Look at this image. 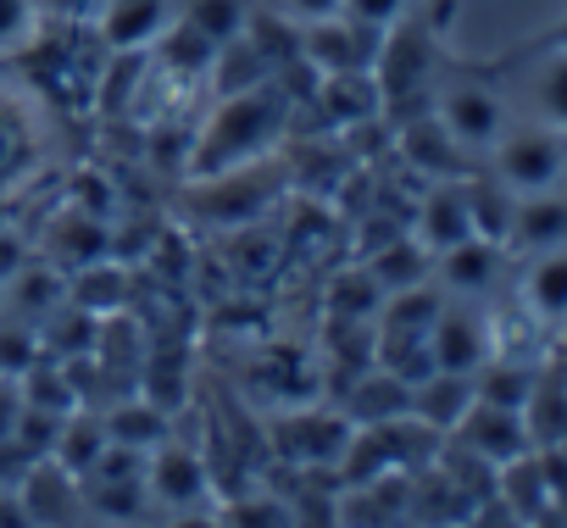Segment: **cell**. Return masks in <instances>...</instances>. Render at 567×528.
<instances>
[{"mask_svg": "<svg viewBox=\"0 0 567 528\" xmlns=\"http://www.w3.org/2000/svg\"><path fill=\"white\" fill-rule=\"evenodd\" d=\"M429 245L412 234V239H395V245H384L368 268H373V279L384 284V296H395V290H412V284H429Z\"/></svg>", "mask_w": 567, "mask_h": 528, "instance_id": "obj_23", "label": "cell"}, {"mask_svg": "<svg viewBox=\"0 0 567 528\" xmlns=\"http://www.w3.org/2000/svg\"><path fill=\"white\" fill-rule=\"evenodd\" d=\"M145 495L173 506V511H189L212 495V473H206V456L189 451V445H173L162 439L151 456H145Z\"/></svg>", "mask_w": 567, "mask_h": 528, "instance_id": "obj_6", "label": "cell"}, {"mask_svg": "<svg viewBox=\"0 0 567 528\" xmlns=\"http://www.w3.org/2000/svg\"><path fill=\"white\" fill-rule=\"evenodd\" d=\"M0 528H34V522H29L23 495H18V489H7V484H0Z\"/></svg>", "mask_w": 567, "mask_h": 528, "instance_id": "obj_36", "label": "cell"}, {"mask_svg": "<svg viewBox=\"0 0 567 528\" xmlns=\"http://www.w3.org/2000/svg\"><path fill=\"white\" fill-rule=\"evenodd\" d=\"M401 151H406V162H412L417 173H429V178H456L462 162H467V151L451 139V128H445L440 117L412 123V128L401 134Z\"/></svg>", "mask_w": 567, "mask_h": 528, "instance_id": "obj_17", "label": "cell"}, {"mask_svg": "<svg viewBox=\"0 0 567 528\" xmlns=\"http://www.w3.org/2000/svg\"><path fill=\"white\" fill-rule=\"evenodd\" d=\"M156 56H162L167 73H178V79H200V73H212L217 45H212L200 29H189L184 18H173V23L162 29V40H156Z\"/></svg>", "mask_w": 567, "mask_h": 528, "instance_id": "obj_22", "label": "cell"}, {"mask_svg": "<svg viewBox=\"0 0 567 528\" xmlns=\"http://www.w3.org/2000/svg\"><path fill=\"white\" fill-rule=\"evenodd\" d=\"M18 495H23L34 528H79L84 511H90V506H84V478H73V473L56 467L51 456H40V462L23 473Z\"/></svg>", "mask_w": 567, "mask_h": 528, "instance_id": "obj_7", "label": "cell"}, {"mask_svg": "<svg viewBox=\"0 0 567 528\" xmlns=\"http://www.w3.org/2000/svg\"><path fill=\"white\" fill-rule=\"evenodd\" d=\"M318 106L329 123L340 128H362L384 112V90L373 73H323V90H318Z\"/></svg>", "mask_w": 567, "mask_h": 528, "instance_id": "obj_15", "label": "cell"}, {"mask_svg": "<svg viewBox=\"0 0 567 528\" xmlns=\"http://www.w3.org/2000/svg\"><path fill=\"white\" fill-rule=\"evenodd\" d=\"M351 417L346 412H301L278 428L284 439V456L290 462H307V467H323V462H340L346 445H351Z\"/></svg>", "mask_w": 567, "mask_h": 528, "instance_id": "obj_10", "label": "cell"}, {"mask_svg": "<svg viewBox=\"0 0 567 528\" xmlns=\"http://www.w3.org/2000/svg\"><path fill=\"white\" fill-rule=\"evenodd\" d=\"M167 23H173L167 0H106L95 12V34L106 40V51H145L162 40Z\"/></svg>", "mask_w": 567, "mask_h": 528, "instance_id": "obj_8", "label": "cell"}, {"mask_svg": "<svg viewBox=\"0 0 567 528\" xmlns=\"http://www.w3.org/2000/svg\"><path fill=\"white\" fill-rule=\"evenodd\" d=\"M523 301L545 323H561L567 318V245L561 250H539V261H534L528 279H523Z\"/></svg>", "mask_w": 567, "mask_h": 528, "instance_id": "obj_20", "label": "cell"}, {"mask_svg": "<svg viewBox=\"0 0 567 528\" xmlns=\"http://www.w3.org/2000/svg\"><path fill=\"white\" fill-rule=\"evenodd\" d=\"M545 45H550V51H567V12H561V18L550 23V34H545Z\"/></svg>", "mask_w": 567, "mask_h": 528, "instance_id": "obj_40", "label": "cell"}, {"mask_svg": "<svg viewBox=\"0 0 567 528\" xmlns=\"http://www.w3.org/2000/svg\"><path fill=\"white\" fill-rule=\"evenodd\" d=\"M434 261H440V284H445V290H456V296H478V290H489L495 273H501V245L484 239V234H473V239L440 250Z\"/></svg>", "mask_w": 567, "mask_h": 528, "instance_id": "obj_16", "label": "cell"}, {"mask_svg": "<svg viewBox=\"0 0 567 528\" xmlns=\"http://www.w3.org/2000/svg\"><path fill=\"white\" fill-rule=\"evenodd\" d=\"M167 528H223V517H212V511L189 506V511H173V522H167Z\"/></svg>", "mask_w": 567, "mask_h": 528, "instance_id": "obj_38", "label": "cell"}, {"mask_svg": "<svg viewBox=\"0 0 567 528\" xmlns=\"http://www.w3.org/2000/svg\"><path fill=\"white\" fill-rule=\"evenodd\" d=\"M534 112H539L545 128L567 134V51L545 45V62L534 68Z\"/></svg>", "mask_w": 567, "mask_h": 528, "instance_id": "obj_28", "label": "cell"}, {"mask_svg": "<svg viewBox=\"0 0 567 528\" xmlns=\"http://www.w3.org/2000/svg\"><path fill=\"white\" fill-rule=\"evenodd\" d=\"M18 412H23V395H18V384L7 379V384H0V439H12V428H18Z\"/></svg>", "mask_w": 567, "mask_h": 528, "instance_id": "obj_37", "label": "cell"}, {"mask_svg": "<svg viewBox=\"0 0 567 528\" xmlns=\"http://www.w3.org/2000/svg\"><path fill=\"white\" fill-rule=\"evenodd\" d=\"M223 528H296V511L284 495H239L223 511Z\"/></svg>", "mask_w": 567, "mask_h": 528, "instance_id": "obj_30", "label": "cell"}, {"mask_svg": "<svg viewBox=\"0 0 567 528\" xmlns=\"http://www.w3.org/2000/svg\"><path fill=\"white\" fill-rule=\"evenodd\" d=\"M40 362V329L34 323H0V379H23Z\"/></svg>", "mask_w": 567, "mask_h": 528, "instance_id": "obj_31", "label": "cell"}, {"mask_svg": "<svg viewBox=\"0 0 567 528\" xmlns=\"http://www.w3.org/2000/svg\"><path fill=\"white\" fill-rule=\"evenodd\" d=\"M434 117L451 128V139L462 151H489L501 134H506V101L489 90V84H451L434 106Z\"/></svg>", "mask_w": 567, "mask_h": 528, "instance_id": "obj_4", "label": "cell"}, {"mask_svg": "<svg viewBox=\"0 0 567 528\" xmlns=\"http://www.w3.org/2000/svg\"><path fill=\"white\" fill-rule=\"evenodd\" d=\"M346 417H351V428L401 423V417H412V384H406L401 373H390V367H373V373H362V379L351 384Z\"/></svg>", "mask_w": 567, "mask_h": 528, "instance_id": "obj_12", "label": "cell"}, {"mask_svg": "<svg viewBox=\"0 0 567 528\" xmlns=\"http://www.w3.org/2000/svg\"><path fill=\"white\" fill-rule=\"evenodd\" d=\"M467 406H473V379L467 373H440L434 367L412 384V417L429 423L434 434H451L467 417Z\"/></svg>", "mask_w": 567, "mask_h": 528, "instance_id": "obj_14", "label": "cell"}, {"mask_svg": "<svg viewBox=\"0 0 567 528\" xmlns=\"http://www.w3.org/2000/svg\"><path fill=\"white\" fill-rule=\"evenodd\" d=\"M278 12H284V18H290V23L301 29V23L334 18V12H340V0H278Z\"/></svg>", "mask_w": 567, "mask_h": 528, "instance_id": "obj_35", "label": "cell"}, {"mask_svg": "<svg viewBox=\"0 0 567 528\" xmlns=\"http://www.w3.org/2000/svg\"><path fill=\"white\" fill-rule=\"evenodd\" d=\"M429 356H434L440 373H467L473 379L495 356L484 318H473V312H440L434 318V334H429Z\"/></svg>", "mask_w": 567, "mask_h": 528, "instance_id": "obj_9", "label": "cell"}, {"mask_svg": "<svg viewBox=\"0 0 567 528\" xmlns=\"http://www.w3.org/2000/svg\"><path fill=\"white\" fill-rule=\"evenodd\" d=\"M417 239L429 245V256H440V250L473 239V211H467L462 178H440V184L423 195V206H417Z\"/></svg>", "mask_w": 567, "mask_h": 528, "instance_id": "obj_11", "label": "cell"}, {"mask_svg": "<svg viewBox=\"0 0 567 528\" xmlns=\"http://www.w3.org/2000/svg\"><path fill=\"white\" fill-rule=\"evenodd\" d=\"M34 34H40V12H34V0H0V51L34 45Z\"/></svg>", "mask_w": 567, "mask_h": 528, "instance_id": "obj_32", "label": "cell"}, {"mask_svg": "<svg viewBox=\"0 0 567 528\" xmlns=\"http://www.w3.org/2000/svg\"><path fill=\"white\" fill-rule=\"evenodd\" d=\"M12 384H18L23 406H34V412H51V417L79 412V390H73L68 367H56V362H34V367H29L23 379H12Z\"/></svg>", "mask_w": 567, "mask_h": 528, "instance_id": "obj_25", "label": "cell"}, {"mask_svg": "<svg viewBox=\"0 0 567 528\" xmlns=\"http://www.w3.org/2000/svg\"><path fill=\"white\" fill-rule=\"evenodd\" d=\"M512 245L523 250H561L567 245V189H539V195H517L512 206Z\"/></svg>", "mask_w": 567, "mask_h": 528, "instance_id": "obj_13", "label": "cell"}, {"mask_svg": "<svg viewBox=\"0 0 567 528\" xmlns=\"http://www.w3.org/2000/svg\"><path fill=\"white\" fill-rule=\"evenodd\" d=\"M184 23L200 29L212 45H228V40L245 34V0H189Z\"/></svg>", "mask_w": 567, "mask_h": 528, "instance_id": "obj_29", "label": "cell"}, {"mask_svg": "<svg viewBox=\"0 0 567 528\" xmlns=\"http://www.w3.org/2000/svg\"><path fill=\"white\" fill-rule=\"evenodd\" d=\"M23 151H29V134H23V123L0 106V173H12L18 162H23Z\"/></svg>", "mask_w": 567, "mask_h": 528, "instance_id": "obj_34", "label": "cell"}, {"mask_svg": "<svg viewBox=\"0 0 567 528\" xmlns=\"http://www.w3.org/2000/svg\"><path fill=\"white\" fill-rule=\"evenodd\" d=\"M561 189H567V173H561Z\"/></svg>", "mask_w": 567, "mask_h": 528, "instance_id": "obj_41", "label": "cell"}, {"mask_svg": "<svg viewBox=\"0 0 567 528\" xmlns=\"http://www.w3.org/2000/svg\"><path fill=\"white\" fill-rule=\"evenodd\" d=\"M12 312H23V318H51V312H62L68 307V273L56 268V261H23V268L12 273Z\"/></svg>", "mask_w": 567, "mask_h": 528, "instance_id": "obj_18", "label": "cell"}, {"mask_svg": "<svg viewBox=\"0 0 567 528\" xmlns=\"http://www.w3.org/2000/svg\"><path fill=\"white\" fill-rule=\"evenodd\" d=\"M379 307H384V284L373 279V268H346V273H334V284H329V312H334V318L368 323V318H379Z\"/></svg>", "mask_w": 567, "mask_h": 528, "instance_id": "obj_27", "label": "cell"}, {"mask_svg": "<svg viewBox=\"0 0 567 528\" xmlns=\"http://www.w3.org/2000/svg\"><path fill=\"white\" fill-rule=\"evenodd\" d=\"M451 434H456V445H462V451L484 456L489 467H506V462H517V456H528V451H534L528 417H523V412H512V406H489V401H473V406H467V417H462Z\"/></svg>", "mask_w": 567, "mask_h": 528, "instance_id": "obj_5", "label": "cell"}, {"mask_svg": "<svg viewBox=\"0 0 567 528\" xmlns=\"http://www.w3.org/2000/svg\"><path fill=\"white\" fill-rule=\"evenodd\" d=\"M495 178L512 189V195H539V189H561V173H567V134L561 128H517V134H501L495 145Z\"/></svg>", "mask_w": 567, "mask_h": 528, "instance_id": "obj_2", "label": "cell"}, {"mask_svg": "<svg viewBox=\"0 0 567 528\" xmlns=\"http://www.w3.org/2000/svg\"><path fill=\"white\" fill-rule=\"evenodd\" d=\"M106 423L101 417H84V412H68L62 417V428H56V445H51V462L56 467H68L73 478H84L101 456H106Z\"/></svg>", "mask_w": 567, "mask_h": 528, "instance_id": "obj_19", "label": "cell"}, {"mask_svg": "<svg viewBox=\"0 0 567 528\" xmlns=\"http://www.w3.org/2000/svg\"><path fill=\"white\" fill-rule=\"evenodd\" d=\"M101 423H106V439H112V445H128V451H140V456H151V451L167 439V412H162L156 401H128V406L106 412Z\"/></svg>", "mask_w": 567, "mask_h": 528, "instance_id": "obj_21", "label": "cell"}, {"mask_svg": "<svg viewBox=\"0 0 567 528\" xmlns=\"http://www.w3.org/2000/svg\"><path fill=\"white\" fill-rule=\"evenodd\" d=\"M278 134H284V95H278L272 84L223 95V106L212 112V123H206L200 139H195L189 173H195V178H212V173L250 167Z\"/></svg>", "mask_w": 567, "mask_h": 528, "instance_id": "obj_1", "label": "cell"}, {"mask_svg": "<svg viewBox=\"0 0 567 528\" xmlns=\"http://www.w3.org/2000/svg\"><path fill=\"white\" fill-rule=\"evenodd\" d=\"M462 189H467L473 234H484V239L506 245V234H512V206H517V195H512V189H506L501 178H462Z\"/></svg>", "mask_w": 567, "mask_h": 528, "instance_id": "obj_24", "label": "cell"}, {"mask_svg": "<svg viewBox=\"0 0 567 528\" xmlns=\"http://www.w3.org/2000/svg\"><path fill=\"white\" fill-rule=\"evenodd\" d=\"M51 7H56V12H68V18H95V12L106 7V0H51Z\"/></svg>", "mask_w": 567, "mask_h": 528, "instance_id": "obj_39", "label": "cell"}, {"mask_svg": "<svg viewBox=\"0 0 567 528\" xmlns=\"http://www.w3.org/2000/svg\"><path fill=\"white\" fill-rule=\"evenodd\" d=\"M379 45H384V29H368L346 12L301 23V62L312 73H373Z\"/></svg>", "mask_w": 567, "mask_h": 528, "instance_id": "obj_3", "label": "cell"}, {"mask_svg": "<svg viewBox=\"0 0 567 528\" xmlns=\"http://www.w3.org/2000/svg\"><path fill=\"white\" fill-rule=\"evenodd\" d=\"M534 373L528 367H517V362H484L478 373H473V401H489V406H512V412H523L528 401H534Z\"/></svg>", "mask_w": 567, "mask_h": 528, "instance_id": "obj_26", "label": "cell"}, {"mask_svg": "<svg viewBox=\"0 0 567 528\" xmlns=\"http://www.w3.org/2000/svg\"><path fill=\"white\" fill-rule=\"evenodd\" d=\"M340 12L368 23V29H395L412 12V0H340Z\"/></svg>", "mask_w": 567, "mask_h": 528, "instance_id": "obj_33", "label": "cell"}]
</instances>
